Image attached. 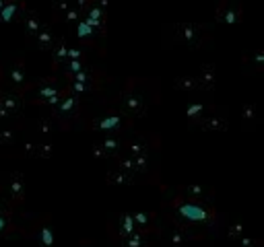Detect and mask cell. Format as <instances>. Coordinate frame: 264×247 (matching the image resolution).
Here are the masks:
<instances>
[{"mask_svg": "<svg viewBox=\"0 0 264 247\" xmlns=\"http://www.w3.org/2000/svg\"><path fill=\"white\" fill-rule=\"evenodd\" d=\"M179 214L188 218V221H206L208 218L206 210L198 204H182L179 206Z\"/></svg>", "mask_w": 264, "mask_h": 247, "instance_id": "1", "label": "cell"}, {"mask_svg": "<svg viewBox=\"0 0 264 247\" xmlns=\"http://www.w3.org/2000/svg\"><path fill=\"white\" fill-rule=\"evenodd\" d=\"M15 12H17V6H15V4H8V6H4V8H0V19H2L4 23H8Z\"/></svg>", "mask_w": 264, "mask_h": 247, "instance_id": "2", "label": "cell"}, {"mask_svg": "<svg viewBox=\"0 0 264 247\" xmlns=\"http://www.w3.org/2000/svg\"><path fill=\"white\" fill-rule=\"evenodd\" d=\"M116 126H118V118H107V120H103L99 124L101 130H109V128H116Z\"/></svg>", "mask_w": 264, "mask_h": 247, "instance_id": "3", "label": "cell"}, {"mask_svg": "<svg viewBox=\"0 0 264 247\" xmlns=\"http://www.w3.org/2000/svg\"><path fill=\"white\" fill-rule=\"evenodd\" d=\"M91 31H93V27H91L87 21L79 25V35H81V37H87V35H91Z\"/></svg>", "mask_w": 264, "mask_h": 247, "instance_id": "4", "label": "cell"}, {"mask_svg": "<svg viewBox=\"0 0 264 247\" xmlns=\"http://www.w3.org/2000/svg\"><path fill=\"white\" fill-rule=\"evenodd\" d=\"M44 243L46 245H52V233L48 229H44Z\"/></svg>", "mask_w": 264, "mask_h": 247, "instance_id": "5", "label": "cell"}, {"mask_svg": "<svg viewBox=\"0 0 264 247\" xmlns=\"http://www.w3.org/2000/svg\"><path fill=\"white\" fill-rule=\"evenodd\" d=\"M196 112H200V107H198V105H192V107L188 109V116H194Z\"/></svg>", "mask_w": 264, "mask_h": 247, "instance_id": "6", "label": "cell"}, {"mask_svg": "<svg viewBox=\"0 0 264 247\" xmlns=\"http://www.w3.org/2000/svg\"><path fill=\"white\" fill-rule=\"evenodd\" d=\"M136 221H141V223H145V221H147V216H145V214H136Z\"/></svg>", "mask_w": 264, "mask_h": 247, "instance_id": "7", "label": "cell"}, {"mask_svg": "<svg viewBox=\"0 0 264 247\" xmlns=\"http://www.w3.org/2000/svg\"><path fill=\"white\" fill-rule=\"evenodd\" d=\"M0 6H2V0H0Z\"/></svg>", "mask_w": 264, "mask_h": 247, "instance_id": "8", "label": "cell"}]
</instances>
